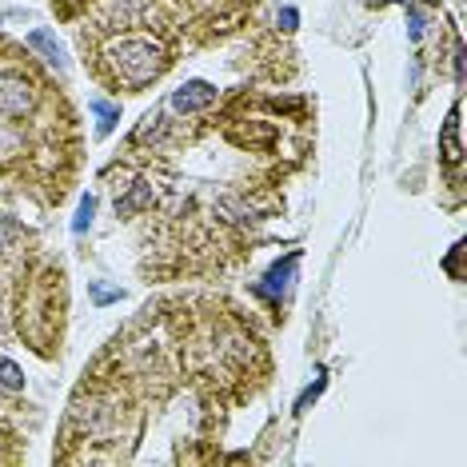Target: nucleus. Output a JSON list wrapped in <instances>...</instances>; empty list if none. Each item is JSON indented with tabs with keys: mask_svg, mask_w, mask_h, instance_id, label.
I'll list each match as a JSON object with an SVG mask.
<instances>
[{
	"mask_svg": "<svg viewBox=\"0 0 467 467\" xmlns=\"http://www.w3.org/2000/svg\"><path fill=\"white\" fill-rule=\"evenodd\" d=\"M92 212H97V200L84 196V200H80V212H77V224H72V228H77V232L88 228V224H92Z\"/></svg>",
	"mask_w": 467,
	"mask_h": 467,
	"instance_id": "obj_8",
	"label": "nucleus"
},
{
	"mask_svg": "<svg viewBox=\"0 0 467 467\" xmlns=\"http://www.w3.org/2000/svg\"><path fill=\"white\" fill-rule=\"evenodd\" d=\"M0 388H8V391L25 388V376H20V368L8 364V359H0Z\"/></svg>",
	"mask_w": 467,
	"mask_h": 467,
	"instance_id": "obj_7",
	"label": "nucleus"
},
{
	"mask_svg": "<svg viewBox=\"0 0 467 467\" xmlns=\"http://www.w3.org/2000/svg\"><path fill=\"white\" fill-rule=\"evenodd\" d=\"M216 104V88H212L208 80H192V84H184V88H176L172 92V109L176 112H200V109H212Z\"/></svg>",
	"mask_w": 467,
	"mask_h": 467,
	"instance_id": "obj_3",
	"label": "nucleus"
},
{
	"mask_svg": "<svg viewBox=\"0 0 467 467\" xmlns=\"http://www.w3.org/2000/svg\"><path fill=\"white\" fill-rule=\"evenodd\" d=\"M172 68V48L161 36H120L100 52V77L116 88L140 92Z\"/></svg>",
	"mask_w": 467,
	"mask_h": 467,
	"instance_id": "obj_1",
	"label": "nucleus"
},
{
	"mask_svg": "<svg viewBox=\"0 0 467 467\" xmlns=\"http://www.w3.org/2000/svg\"><path fill=\"white\" fill-rule=\"evenodd\" d=\"M152 204H156V188L148 184V180H136L132 192L116 200V216H136V212H144V208H152Z\"/></svg>",
	"mask_w": 467,
	"mask_h": 467,
	"instance_id": "obj_4",
	"label": "nucleus"
},
{
	"mask_svg": "<svg viewBox=\"0 0 467 467\" xmlns=\"http://www.w3.org/2000/svg\"><path fill=\"white\" fill-rule=\"evenodd\" d=\"M92 300H97V304L120 300V288H109V284H92Z\"/></svg>",
	"mask_w": 467,
	"mask_h": 467,
	"instance_id": "obj_9",
	"label": "nucleus"
},
{
	"mask_svg": "<svg viewBox=\"0 0 467 467\" xmlns=\"http://www.w3.org/2000/svg\"><path fill=\"white\" fill-rule=\"evenodd\" d=\"M52 5H57L60 13H65V16H72V13H77V8H80V5H88V0H52Z\"/></svg>",
	"mask_w": 467,
	"mask_h": 467,
	"instance_id": "obj_10",
	"label": "nucleus"
},
{
	"mask_svg": "<svg viewBox=\"0 0 467 467\" xmlns=\"http://www.w3.org/2000/svg\"><path fill=\"white\" fill-rule=\"evenodd\" d=\"M92 116H97V132L104 136V132H112L116 120H120V109L109 104V100H92Z\"/></svg>",
	"mask_w": 467,
	"mask_h": 467,
	"instance_id": "obj_6",
	"label": "nucleus"
},
{
	"mask_svg": "<svg viewBox=\"0 0 467 467\" xmlns=\"http://www.w3.org/2000/svg\"><path fill=\"white\" fill-rule=\"evenodd\" d=\"M13 236H16V224H8V220L0 216V248H5V244L13 240Z\"/></svg>",
	"mask_w": 467,
	"mask_h": 467,
	"instance_id": "obj_11",
	"label": "nucleus"
},
{
	"mask_svg": "<svg viewBox=\"0 0 467 467\" xmlns=\"http://www.w3.org/2000/svg\"><path fill=\"white\" fill-rule=\"evenodd\" d=\"M28 45H33L36 52H45V60H48V65H57V72H65V52H60V45L52 40V33L40 28V33L28 36Z\"/></svg>",
	"mask_w": 467,
	"mask_h": 467,
	"instance_id": "obj_5",
	"label": "nucleus"
},
{
	"mask_svg": "<svg viewBox=\"0 0 467 467\" xmlns=\"http://www.w3.org/2000/svg\"><path fill=\"white\" fill-rule=\"evenodd\" d=\"M40 80L33 72L16 68V65H5L0 68V116L8 120H33L40 112Z\"/></svg>",
	"mask_w": 467,
	"mask_h": 467,
	"instance_id": "obj_2",
	"label": "nucleus"
}]
</instances>
